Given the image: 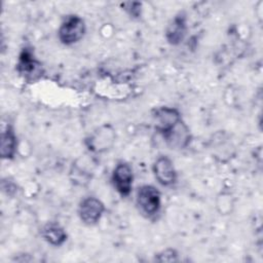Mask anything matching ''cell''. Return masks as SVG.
<instances>
[{
  "label": "cell",
  "instance_id": "12",
  "mask_svg": "<svg viewBox=\"0 0 263 263\" xmlns=\"http://www.w3.org/2000/svg\"><path fill=\"white\" fill-rule=\"evenodd\" d=\"M122 7L134 17H138L141 14V6L140 2H125L121 4Z\"/></svg>",
  "mask_w": 263,
  "mask_h": 263
},
{
  "label": "cell",
  "instance_id": "2",
  "mask_svg": "<svg viewBox=\"0 0 263 263\" xmlns=\"http://www.w3.org/2000/svg\"><path fill=\"white\" fill-rule=\"evenodd\" d=\"M137 203L144 214L153 216L160 209V193L154 186L144 185L137 192Z\"/></svg>",
  "mask_w": 263,
  "mask_h": 263
},
{
  "label": "cell",
  "instance_id": "4",
  "mask_svg": "<svg viewBox=\"0 0 263 263\" xmlns=\"http://www.w3.org/2000/svg\"><path fill=\"white\" fill-rule=\"evenodd\" d=\"M105 211L104 203L96 197L84 198L79 205V217L80 219L88 225L96 224L102 217Z\"/></svg>",
  "mask_w": 263,
  "mask_h": 263
},
{
  "label": "cell",
  "instance_id": "9",
  "mask_svg": "<svg viewBox=\"0 0 263 263\" xmlns=\"http://www.w3.org/2000/svg\"><path fill=\"white\" fill-rule=\"evenodd\" d=\"M162 137L173 148H185L190 141L189 129L182 120Z\"/></svg>",
  "mask_w": 263,
  "mask_h": 263
},
{
  "label": "cell",
  "instance_id": "7",
  "mask_svg": "<svg viewBox=\"0 0 263 263\" xmlns=\"http://www.w3.org/2000/svg\"><path fill=\"white\" fill-rule=\"evenodd\" d=\"M153 172L157 181L163 186H170L176 182L177 174L172 160L167 156H159L154 164Z\"/></svg>",
  "mask_w": 263,
  "mask_h": 263
},
{
  "label": "cell",
  "instance_id": "10",
  "mask_svg": "<svg viewBox=\"0 0 263 263\" xmlns=\"http://www.w3.org/2000/svg\"><path fill=\"white\" fill-rule=\"evenodd\" d=\"M16 149V138L10 126H6L1 133V149L2 158H12Z\"/></svg>",
  "mask_w": 263,
  "mask_h": 263
},
{
  "label": "cell",
  "instance_id": "11",
  "mask_svg": "<svg viewBox=\"0 0 263 263\" xmlns=\"http://www.w3.org/2000/svg\"><path fill=\"white\" fill-rule=\"evenodd\" d=\"M42 236L52 246H61L67 239L65 230L55 223H49L43 227Z\"/></svg>",
  "mask_w": 263,
  "mask_h": 263
},
{
  "label": "cell",
  "instance_id": "6",
  "mask_svg": "<svg viewBox=\"0 0 263 263\" xmlns=\"http://www.w3.org/2000/svg\"><path fill=\"white\" fill-rule=\"evenodd\" d=\"M133 170L129 164L120 162L113 171L112 180L114 187L122 196H127L130 193L133 186Z\"/></svg>",
  "mask_w": 263,
  "mask_h": 263
},
{
  "label": "cell",
  "instance_id": "8",
  "mask_svg": "<svg viewBox=\"0 0 263 263\" xmlns=\"http://www.w3.org/2000/svg\"><path fill=\"white\" fill-rule=\"evenodd\" d=\"M186 30H187L186 15L183 12H180L172 20V22L168 24L166 28V31H165L166 40L173 45L179 44L184 39Z\"/></svg>",
  "mask_w": 263,
  "mask_h": 263
},
{
  "label": "cell",
  "instance_id": "3",
  "mask_svg": "<svg viewBox=\"0 0 263 263\" xmlns=\"http://www.w3.org/2000/svg\"><path fill=\"white\" fill-rule=\"evenodd\" d=\"M17 71L28 80H35L42 75L41 64L34 58L31 49L24 48L21 52L17 63Z\"/></svg>",
  "mask_w": 263,
  "mask_h": 263
},
{
  "label": "cell",
  "instance_id": "5",
  "mask_svg": "<svg viewBox=\"0 0 263 263\" xmlns=\"http://www.w3.org/2000/svg\"><path fill=\"white\" fill-rule=\"evenodd\" d=\"M155 128L162 136L175 127L181 120L180 113L175 108L161 107L154 113Z\"/></svg>",
  "mask_w": 263,
  "mask_h": 263
},
{
  "label": "cell",
  "instance_id": "1",
  "mask_svg": "<svg viewBox=\"0 0 263 263\" xmlns=\"http://www.w3.org/2000/svg\"><path fill=\"white\" fill-rule=\"evenodd\" d=\"M85 33L84 21L78 15H69L65 18L59 29V39L64 44L78 42Z\"/></svg>",
  "mask_w": 263,
  "mask_h": 263
}]
</instances>
